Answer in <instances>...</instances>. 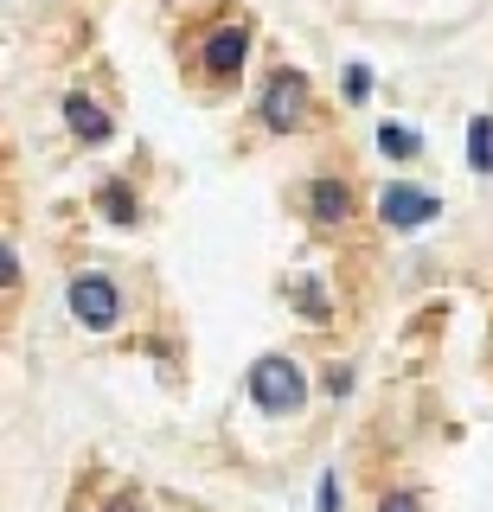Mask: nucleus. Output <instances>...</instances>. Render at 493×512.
Returning a JSON list of instances; mask_svg holds the SVG:
<instances>
[{"mask_svg":"<svg viewBox=\"0 0 493 512\" xmlns=\"http://www.w3.org/2000/svg\"><path fill=\"white\" fill-rule=\"evenodd\" d=\"M250 397L269 410V416H289V410H301V397H308V384H301V372H295V359H257L250 365Z\"/></svg>","mask_w":493,"mask_h":512,"instance_id":"1","label":"nucleus"},{"mask_svg":"<svg viewBox=\"0 0 493 512\" xmlns=\"http://www.w3.org/2000/svg\"><path fill=\"white\" fill-rule=\"evenodd\" d=\"M263 128H276V135H295V128H308V77L301 71H276L263 90Z\"/></svg>","mask_w":493,"mask_h":512,"instance_id":"2","label":"nucleus"},{"mask_svg":"<svg viewBox=\"0 0 493 512\" xmlns=\"http://www.w3.org/2000/svg\"><path fill=\"white\" fill-rule=\"evenodd\" d=\"M244 58H250V32H244V26H218L212 39L199 45V71L212 77V84L237 77V71H244Z\"/></svg>","mask_w":493,"mask_h":512,"instance_id":"3","label":"nucleus"},{"mask_svg":"<svg viewBox=\"0 0 493 512\" xmlns=\"http://www.w3.org/2000/svg\"><path fill=\"white\" fill-rule=\"evenodd\" d=\"M378 212H385V224H397V231H423V224H436L442 205L429 199L423 186H385L378 192Z\"/></svg>","mask_w":493,"mask_h":512,"instance_id":"4","label":"nucleus"},{"mask_svg":"<svg viewBox=\"0 0 493 512\" xmlns=\"http://www.w3.org/2000/svg\"><path fill=\"white\" fill-rule=\"evenodd\" d=\"M122 308V295H116V282L109 276H77L71 282V314L84 320V327H109Z\"/></svg>","mask_w":493,"mask_h":512,"instance_id":"5","label":"nucleus"},{"mask_svg":"<svg viewBox=\"0 0 493 512\" xmlns=\"http://www.w3.org/2000/svg\"><path fill=\"white\" fill-rule=\"evenodd\" d=\"M308 205L321 224H346V212H353V192H346V180H314L308 186Z\"/></svg>","mask_w":493,"mask_h":512,"instance_id":"6","label":"nucleus"},{"mask_svg":"<svg viewBox=\"0 0 493 512\" xmlns=\"http://www.w3.org/2000/svg\"><path fill=\"white\" fill-rule=\"evenodd\" d=\"M65 122H71V135H84V141H109V116L90 96H71L65 103Z\"/></svg>","mask_w":493,"mask_h":512,"instance_id":"7","label":"nucleus"},{"mask_svg":"<svg viewBox=\"0 0 493 512\" xmlns=\"http://www.w3.org/2000/svg\"><path fill=\"white\" fill-rule=\"evenodd\" d=\"M468 167L474 173H493V116H474L468 122Z\"/></svg>","mask_w":493,"mask_h":512,"instance_id":"8","label":"nucleus"},{"mask_svg":"<svg viewBox=\"0 0 493 512\" xmlns=\"http://www.w3.org/2000/svg\"><path fill=\"white\" fill-rule=\"evenodd\" d=\"M378 148H385L391 160H410V154L423 148V141H417V128H397V122H385V128H378Z\"/></svg>","mask_w":493,"mask_h":512,"instance_id":"9","label":"nucleus"},{"mask_svg":"<svg viewBox=\"0 0 493 512\" xmlns=\"http://www.w3.org/2000/svg\"><path fill=\"white\" fill-rule=\"evenodd\" d=\"M103 212H109V218H129V212H135L129 192H122V186H103Z\"/></svg>","mask_w":493,"mask_h":512,"instance_id":"10","label":"nucleus"},{"mask_svg":"<svg viewBox=\"0 0 493 512\" xmlns=\"http://www.w3.org/2000/svg\"><path fill=\"white\" fill-rule=\"evenodd\" d=\"M378 512H423V506H417V493H385Z\"/></svg>","mask_w":493,"mask_h":512,"instance_id":"11","label":"nucleus"},{"mask_svg":"<svg viewBox=\"0 0 493 512\" xmlns=\"http://www.w3.org/2000/svg\"><path fill=\"white\" fill-rule=\"evenodd\" d=\"M372 90V71H365V64H353V71H346V96H365Z\"/></svg>","mask_w":493,"mask_h":512,"instance_id":"12","label":"nucleus"},{"mask_svg":"<svg viewBox=\"0 0 493 512\" xmlns=\"http://www.w3.org/2000/svg\"><path fill=\"white\" fill-rule=\"evenodd\" d=\"M321 512H340V480L321 474Z\"/></svg>","mask_w":493,"mask_h":512,"instance_id":"13","label":"nucleus"}]
</instances>
